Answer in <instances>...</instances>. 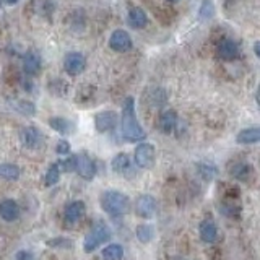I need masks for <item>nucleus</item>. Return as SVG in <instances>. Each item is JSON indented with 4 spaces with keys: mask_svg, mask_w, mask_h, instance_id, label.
<instances>
[{
    "mask_svg": "<svg viewBox=\"0 0 260 260\" xmlns=\"http://www.w3.org/2000/svg\"><path fill=\"white\" fill-rule=\"evenodd\" d=\"M215 10H213V4L211 2H203L202 10H200V18L202 20H210L213 16Z\"/></svg>",
    "mask_w": 260,
    "mask_h": 260,
    "instance_id": "bb28decb",
    "label": "nucleus"
},
{
    "mask_svg": "<svg viewBox=\"0 0 260 260\" xmlns=\"http://www.w3.org/2000/svg\"><path fill=\"white\" fill-rule=\"evenodd\" d=\"M103 260H122L124 257V249H122L119 244H109L108 247H104L103 252Z\"/></svg>",
    "mask_w": 260,
    "mask_h": 260,
    "instance_id": "4be33fe9",
    "label": "nucleus"
},
{
    "mask_svg": "<svg viewBox=\"0 0 260 260\" xmlns=\"http://www.w3.org/2000/svg\"><path fill=\"white\" fill-rule=\"evenodd\" d=\"M55 151L59 153V154H67V153L70 151V145H69V142H67V140H60L59 143H57Z\"/></svg>",
    "mask_w": 260,
    "mask_h": 260,
    "instance_id": "c85d7f7f",
    "label": "nucleus"
},
{
    "mask_svg": "<svg viewBox=\"0 0 260 260\" xmlns=\"http://www.w3.org/2000/svg\"><path fill=\"white\" fill-rule=\"evenodd\" d=\"M236 142L241 145H250V143H258L260 142V127H250L244 128L236 137Z\"/></svg>",
    "mask_w": 260,
    "mask_h": 260,
    "instance_id": "f3484780",
    "label": "nucleus"
},
{
    "mask_svg": "<svg viewBox=\"0 0 260 260\" xmlns=\"http://www.w3.org/2000/svg\"><path fill=\"white\" fill-rule=\"evenodd\" d=\"M127 21H128V24L132 28L142 29V28L146 26V24H148V16H146V13L142 10L140 7H135V8H132V10L128 12Z\"/></svg>",
    "mask_w": 260,
    "mask_h": 260,
    "instance_id": "2eb2a0df",
    "label": "nucleus"
},
{
    "mask_svg": "<svg viewBox=\"0 0 260 260\" xmlns=\"http://www.w3.org/2000/svg\"><path fill=\"white\" fill-rule=\"evenodd\" d=\"M137 238L140 242H150L153 238V228L150 224H140L137 228Z\"/></svg>",
    "mask_w": 260,
    "mask_h": 260,
    "instance_id": "393cba45",
    "label": "nucleus"
},
{
    "mask_svg": "<svg viewBox=\"0 0 260 260\" xmlns=\"http://www.w3.org/2000/svg\"><path fill=\"white\" fill-rule=\"evenodd\" d=\"M23 69L28 75H36L41 70V57L38 52H28L23 59Z\"/></svg>",
    "mask_w": 260,
    "mask_h": 260,
    "instance_id": "a211bd4d",
    "label": "nucleus"
},
{
    "mask_svg": "<svg viewBox=\"0 0 260 260\" xmlns=\"http://www.w3.org/2000/svg\"><path fill=\"white\" fill-rule=\"evenodd\" d=\"M0 216L5 221H15L20 216V207L15 200H2L0 202Z\"/></svg>",
    "mask_w": 260,
    "mask_h": 260,
    "instance_id": "4468645a",
    "label": "nucleus"
},
{
    "mask_svg": "<svg viewBox=\"0 0 260 260\" xmlns=\"http://www.w3.org/2000/svg\"><path fill=\"white\" fill-rule=\"evenodd\" d=\"M21 142L26 148H31V150L38 148V146H41V143H43V135H41V132L36 127H26V128H23V132H21Z\"/></svg>",
    "mask_w": 260,
    "mask_h": 260,
    "instance_id": "f8f14e48",
    "label": "nucleus"
},
{
    "mask_svg": "<svg viewBox=\"0 0 260 260\" xmlns=\"http://www.w3.org/2000/svg\"><path fill=\"white\" fill-rule=\"evenodd\" d=\"M116 125H117V114L114 111H103L94 117V127L101 134L114 130Z\"/></svg>",
    "mask_w": 260,
    "mask_h": 260,
    "instance_id": "6e6552de",
    "label": "nucleus"
},
{
    "mask_svg": "<svg viewBox=\"0 0 260 260\" xmlns=\"http://www.w3.org/2000/svg\"><path fill=\"white\" fill-rule=\"evenodd\" d=\"M135 211L142 218H151L154 215V211H156V200L151 195H142L137 200Z\"/></svg>",
    "mask_w": 260,
    "mask_h": 260,
    "instance_id": "1a4fd4ad",
    "label": "nucleus"
},
{
    "mask_svg": "<svg viewBox=\"0 0 260 260\" xmlns=\"http://www.w3.org/2000/svg\"><path fill=\"white\" fill-rule=\"evenodd\" d=\"M63 69L69 75L75 77L83 73L86 69V59L81 52H69L63 59Z\"/></svg>",
    "mask_w": 260,
    "mask_h": 260,
    "instance_id": "20e7f679",
    "label": "nucleus"
},
{
    "mask_svg": "<svg viewBox=\"0 0 260 260\" xmlns=\"http://www.w3.org/2000/svg\"><path fill=\"white\" fill-rule=\"evenodd\" d=\"M20 173H21L20 168L10 165V162H2V165H0V177H4V179L15 181V179L20 177Z\"/></svg>",
    "mask_w": 260,
    "mask_h": 260,
    "instance_id": "5701e85b",
    "label": "nucleus"
},
{
    "mask_svg": "<svg viewBox=\"0 0 260 260\" xmlns=\"http://www.w3.org/2000/svg\"><path fill=\"white\" fill-rule=\"evenodd\" d=\"M109 46L116 52H127L132 47V38L124 29H116L109 38Z\"/></svg>",
    "mask_w": 260,
    "mask_h": 260,
    "instance_id": "423d86ee",
    "label": "nucleus"
},
{
    "mask_svg": "<svg viewBox=\"0 0 260 260\" xmlns=\"http://www.w3.org/2000/svg\"><path fill=\"white\" fill-rule=\"evenodd\" d=\"M77 162H75V171L83 177V179H88V181H91L96 174V166L93 159L88 156L85 153H80L75 156Z\"/></svg>",
    "mask_w": 260,
    "mask_h": 260,
    "instance_id": "0eeeda50",
    "label": "nucleus"
},
{
    "mask_svg": "<svg viewBox=\"0 0 260 260\" xmlns=\"http://www.w3.org/2000/svg\"><path fill=\"white\" fill-rule=\"evenodd\" d=\"M257 104H258V108H260V85L257 88Z\"/></svg>",
    "mask_w": 260,
    "mask_h": 260,
    "instance_id": "7c9ffc66",
    "label": "nucleus"
},
{
    "mask_svg": "<svg viewBox=\"0 0 260 260\" xmlns=\"http://www.w3.org/2000/svg\"><path fill=\"white\" fill-rule=\"evenodd\" d=\"M177 124V114L174 111H165V112H161V116H159V120H158V125H159V130L161 132H165V134H171L174 130Z\"/></svg>",
    "mask_w": 260,
    "mask_h": 260,
    "instance_id": "dca6fc26",
    "label": "nucleus"
},
{
    "mask_svg": "<svg viewBox=\"0 0 260 260\" xmlns=\"http://www.w3.org/2000/svg\"><path fill=\"white\" fill-rule=\"evenodd\" d=\"M145 135V130L142 128L140 122L137 120L134 98H127L124 106H122V137L127 142H138L143 140Z\"/></svg>",
    "mask_w": 260,
    "mask_h": 260,
    "instance_id": "f257e3e1",
    "label": "nucleus"
},
{
    "mask_svg": "<svg viewBox=\"0 0 260 260\" xmlns=\"http://www.w3.org/2000/svg\"><path fill=\"white\" fill-rule=\"evenodd\" d=\"M109 239H111L109 226L103 221H100V223H96L91 228V231L86 234L85 242H83V249L86 252H93L96 247H100L103 242H108Z\"/></svg>",
    "mask_w": 260,
    "mask_h": 260,
    "instance_id": "7ed1b4c3",
    "label": "nucleus"
},
{
    "mask_svg": "<svg viewBox=\"0 0 260 260\" xmlns=\"http://www.w3.org/2000/svg\"><path fill=\"white\" fill-rule=\"evenodd\" d=\"M85 211H86V207L81 200L70 202L69 205L65 207V211H63L65 221H67V224H75L77 221H80L81 216L85 215Z\"/></svg>",
    "mask_w": 260,
    "mask_h": 260,
    "instance_id": "9d476101",
    "label": "nucleus"
},
{
    "mask_svg": "<svg viewBox=\"0 0 260 260\" xmlns=\"http://www.w3.org/2000/svg\"><path fill=\"white\" fill-rule=\"evenodd\" d=\"M200 238L203 242H215L216 241V236H218V230H216V224L210 219H205V221L200 223Z\"/></svg>",
    "mask_w": 260,
    "mask_h": 260,
    "instance_id": "6ab92c4d",
    "label": "nucleus"
},
{
    "mask_svg": "<svg viewBox=\"0 0 260 260\" xmlns=\"http://www.w3.org/2000/svg\"><path fill=\"white\" fill-rule=\"evenodd\" d=\"M49 125H51L55 132H59L62 135H69L73 130L72 122L69 119H63V117H51L49 119Z\"/></svg>",
    "mask_w": 260,
    "mask_h": 260,
    "instance_id": "412c9836",
    "label": "nucleus"
},
{
    "mask_svg": "<svg viewBox=\"0 0 260 260\" xmlns=\"http://www.w3.org/2000/svg\"><path fill=\"white\" fill-rule=\"evenodd\" d=\"M135 162L138 168L150 169L154 165V146L151 143H140L135 148Z\"/></svg>",
    "mask_w": 260,
    "mask_h": 260,
    "instance_id": "39448f33",
    "label": "nucleus"
},
{
    "mask_svg": "<svg viewBox=\"0 0 260 260\" xmlns=\"http://www.w3.org/2000/svg\"><path fill=\"white\" fill-rule=\"evenodd\" d=\"M230 174L236 179H239V181H247L249 176H250V166L247 162H233L230 166Z\"/></svg>",
    "mask_w": 260,
    "mask_h": 260,
    "instance_id": "aec40b11",
    "label": "nucleus"
},
{
    "mask_svg": "<svg viewBox=\"0 0 260 260\" xmlns=\"http://www.w3.org/2000/svg\"><path fill=\"white\" fill-rule=\"evenodd\" d=\"M254 51H255V55L260 59V41H258V43H255V44H254Z\"/></svg>",
    "mask_w": 260,
    "mask_h": 260,
    "instance_id": "c756f323",
    "label": "nucleus"
},
{
    "mask_svg": "<svg viewBox=\"0 0 260 260\" xmlns=\"http://www.w3.org/2000/svg\"><path fill=\"white\" fill-rule=\"evenodd\" d=\"M239 46L238 43H234L233 39H223L221 43L218 44V55L221 57L223 60H234L239 57Z\"/></svg>",
    "mask_w": 260,
    "mask_h": 260,
    "instance_id": "9b49d317",
    "label": "nucleus"
},
{
    "mask_svg": "<svg viewBox=\"0 0 260 260\" xmlns=\"http://www.w3.org/2000/svg\"><path fill=\"white\" fill-rule=\"evenodd\" d=\"M101 207L111 216H122L130 210V199L119 190H106L101 195Z\"/></svg>",
    "mask_w": 260,
    "mask_h": 260,
    "instance_id": "f03ea898",
    "label": "nucleus"
},
{
    "mask_svg": "<svg viewBox=\"0 0 260 260\" xmlns=\"http://www.w3.org/2000/svg\"><path fill=\"white\" fill-rule=\"evenodd\" d=\"M59 179H60V169H59V165H52L51 168L47 169V173H46V179H44V184L47 187H51V185H55L57 182H59Z\"/></svg>",
    "mask_w": 260,
    "mask_h": 260,
    "instance_id": "b1692460",
    "label": "nucleus"
},
{
    "mask_svg": "<svg viewBox=\"0 0 260 260\" xmlns=\"http://www.w3.org/2000/svg\"><path fill=\"white\" fill-rule=\"evenodd\" d=\"M111 166H112V171H114V173H117V174H120V176H128V174H132V173H134L132 162H130V158L127 156L125 153H119L117 156L112 159Z\"/></svg>",
    "mask_w": 260,
    "mask_h": 260,
    "instance_id": "ddd939ff",
    "label": "nucleus"
},
{
    "mask_svg": "<svg viewBox=\"0 0 260 260\" xmlns=\"http://www.w3.org/2000/svg\"><path fill=\"white\" fill-rule=\"evenodd\" d=\"M5 2H7L8 5H15L16 2H18V0H5Z\"/></svg>",
    "mask_w": 260,
    "mask_h": 260,
    "instance_id": "2f4dec72",
    "label": "nucleus"
},
{
    "mask_svg": "<svg viewBox=\"0 0 260 260\" xmlns=\"http://www.w3.org/2000/svg\"><path fill=\"white\" fill-rule=\"evenodd\" d=\"M199 169H200V174L203 176V179H207V181H210L216 173V169L213 166H207V165H200Z\"/></svg>",
    "mask_w": 260,
    "mask_h": 260,
    "instance_id": "cd10ccee",
    "label": "nucleus"
},
{
    "mask_svg": "<svg viewBox=\"0 0 260 260\" xmlns=\"http://www.w3.org/2000/svg\"><path fill=\"white\" fill-rule=\"evenodd\" d=\"M168 2H179V0H168Z\"/></svg>",
    "mask_w": 260,
    "mask_h": 260,
    "instance_id": "473e14b6",
    "label": "nucleus"
},
{
    "mask_svg": "<svg viewBox=\"0 0 260 260\" xmlns=\"http://www.w3.org/2000/svg\"><path fill=\"white\" fill-rule=\"evenodd\" d=\"M16 109H18L20 112L26 114V116H32V114H36V108L32 103H28V101H20L16 103Z\"/></svg>",
    "mask_w": 260,
    "mask_h": 260,
    "instance_id": "a878e982",
    "label": "nucleus"
}]
</instances>
